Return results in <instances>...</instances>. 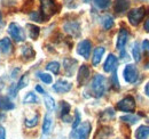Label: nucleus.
I'll use <instances>...</instances> for the list:
<instances>
[{"label":"nucleus","instance_id":"7c9ffc66","mask_svg":"<svg viewBox=\"0 0 149 139\" xmlns=\"http://www.w3.org/2000/svg\"><path fill=\"white\" fill-rule=\"evenodd\" d=\"M46 69L48 71H51L52 73H54V74H57L60 72V64L57 62H51V63L47 64Z\"/></svg>","mask_w":149,"mask_h":139},{"label":"nucleus","instance_id":"0eeeda50","mask_svg":"<svg viewBox=\"0 0 149 139\" xmlns=\"http://www.w3.org/2000/svg\"><path fill=\"white\" fill-rule=\"evenodd\" d=\"M8 33L17 42L24 41V39H25L24 31H23V29L19 26L17 23H10L9 24V26H8Z\"/></svg>","mask_w":149,"mask_h":139},{"label":"nucleus","instance_id":"37998d69","mask_svg":"<svg viewBox=\"0 0 149 139\" xmlns=\"http://www.w3.org/2000/svg\"><path fill=\"white\" fill-rule=\"evenodd\" d=\"M91 0H84V2H90Z\"/></svg>","mask_w":149,"mask_h":139},{"label":"nucleus","instance_id":"c9c22d12","mask_svg":"<svg viewBox=\"0 0 149 139\" xmlns=\"http://www.w3.org/2000/svg\"><path fill=\"white\" fill-rule=\"evenodd\" d=\"M112 83H113V87L116 89H119V82L117 80V74H116V71H113V74H112Z\"/></svg>","mask_w":149,"mask_h":139},{"label":"nucleus","instance_id":"f03ea898","mask_svg":"<svg viewBox=\"0 0 149 139\" xmlns=\"http://www.w3.org/2000/svg\"><path fill=\"white\" fill-rule=\"evenodd\" d=\"M40 15L44 21L48 19L56 13V3L54 0H40Z\"/></svg>","mask_w":149,"mask_h":139},{"label":"nucleus","instance_id":"423d86ee","mask_svg":"<svg viewBox=\"0 0 149 139\" xmlns=\"http://www.w3.org/2000/svg\"><path fill=\"white\" fill-rule=\"evenodd\" d=\"M123 76H124V80L129 83H134L136 80H138V76H139V72L135 65L133 64H129L125 66V69L123 71Z\"/></svg>","mask_w":149,"mask_h":139},{"label":"nucleus","instance_id":"bb28decb","mask_svg":"<svg viewBox=\"0 0 149 139\" xmlns=\"http://www.w3.org/2000/svg\"><path fill=\"white\" fill-rule=\"evenodd\" d=\"M44 102H45V105L46 107L49 109V111H53L55 108V100L47 94H45V98H44Z\"/></svg>","mask_w":149,"mask_h":139},{"label":"nucleus","instance_id":"20e7f679","mask_svg":"<svg viewBox=\"0 0 149 139\" xmlns=\"http://www.w3.org/2000/svg\"><path fill=\"white\" fill-rule=\"evenodd\" d=\"M145 15H146V8L145 7H139V8L132 9L130 13H129L127 17H129V21H130L131 24L133 26H136L143 19Z\"/></svg>","mask_w":149,"mask_h":139},{"label":"nucleus","instance_id":"ddd939ff","mask_svg":"<svg viewBox=\"0 0 149 139\" xmlns=\"http://www.w3.org/2000/svg\"><path fill=\"white\" fill-rule=\"evenodd\" d=\"M64 31L72 36H79L80 34V28L77 22H68L64 24Z\"/></svg>","mask_w":149,"mask_h":139},{"label":"nucleus","instance_id":"4be33fe9","mask_svg":"<svg viewBox=\"0 0 149 139\" xmlns=\"http://www.w3.org/2000/svg\"><path fill=\"white\" fill-rule=\"evenodd\" d=\"M15 108V105L13 104L7 97H0V109L1 111H9Z\"/></svg>","mask_w":149,"mask_h":139},{"label":"nucleus","instance_id":"e433bc0d","mask_svg":"<svg viewBox=\"0 0 149 139\" xmlns=\"http://www.w3.org/2000/svg\"><path fill=\"white\" fill-rule=\"evenodd\" d=\"M0 139H6V130L1 125H0Z\"/></svg>","mask_w":149,"mask_h":139},{"label":"nucleus","instance_id":"39448f33","mask_svg":"<svg viewBox=\"0 0 149 139\" xmlns=\"http://www.w3.org/2000/svg\"><path fill=\"white\" fill-rule=\"evenodd\" d=\"M117 108L122 112L132 113L135 111V100L132 96H127L117 103Z\"/></svg>","mask_w":149,"mask_h":139},{"label":"nucleus","instance_id":"f3484780","mask_svg":"<svg viewBox=\"0 0 149 139\" xmlns=\"http://www.w3.org/2000/svg\"><path fill=\"white\" fill-rule=\"evenodd\" d=\"M28 80H29V76L25 74V75H23L22 78H21V80L19 81V83H17V86H15V89H10L9 90V94H10V96L12 97H15L16 96V92L19 91V90H21L22 88H24L26 85H28Z\"/></svg>","mask_w":149,"mask_h":139},{"label":"nucleus","instance_id":"473e14b6","mask_svg":"<svg viewBox=\"0 0 149 139\" xmlns=\"http://www.w3.org/2000/svg\"><path fill=\"white\" fill-rule=\"evenodd\" d=\"M38 120H39V116H38V114H36L32 119H25L24 123H25V125L28 128H35L38 124Z\"/></svg>","mask_w":149,"mask_h":139},{"label":"nucleus","instance_id":"4468645a","mask_svg":"<svg viewBox=\"0 0 149 139\" xmlns=\"http://www.w3.org/2000/svg\"><path fill=\"white\" fill-rule=\"evenodd\" d=\"M130 0H115V12L117 14H123L130 8Z\"/></svg>","mask_w":149,"mask_h":139},{"label":"nucleus","instance_id":"dca6fc26","mask_svg":"<svg viewBox=\"0 0 149 139\" xmlns=\"http://www.w3.org/2000/svg\"><path fill=\"white\" fill-rule=\"evenodd\" d=\"M52 125H53V119L52 115L49 113H47L44 118V123H42V133L44 135H48L52 130Z\"/></svg>","mask_w":149,"mask_h":139},{"label":"nucleus","instance_id":"412c9836","mask_svg":"<svg viewBox=\"0 0 149 139\" xmlns=\"http://www.w3.org/2000/svg\"><path fill=\"white\" fill-rule=\"evenodd\" d=\"M69 111H70V105L67 102H61V118L64 122H70V116H69Z\"/></svg>","mask_w":149,"mask_h":139},{"label":"nucleus","instance_id":"2eb2a0df","mask_svg":"<svg viewBox=\"0 0 149 139\" xmlns=\"http://www.w3.org/2000/svg\"><path fill=\"white\" fill-rule=\"evenodd\" d=\"M63 66H64V70L68 74V76H71L76 70V66H77V61L72 59V58H65L63 62Z\"/></svg>","mask_w":149,"mask_h":139},{"label":"nucleus","instance_id":"a878e982","mask_svg":"<svg viewBox=\"0 0 149 139\" xmlns=\"http://www.w3.org/2000/svg\"><path fill=\"white\" fill-rule=\"evenodd\" d=\"M22 56L23 57H25V58H28V59H30V58H33V56H35V52H33V49L30 47V46H24V47H22Z\"/></svg>","mask_w":149,"mask_h":139},{"label":"nucleus","instance_id":"2f4dec72","mask_svg":"<svg viewBox=\"0 0 149 139\" xmlns=\"http://www.w3.org/2000/svg\"><path fill=\"white\" fill-rule=\"evenodd\" d=\"M120 120L124 122H127V123H130V124H134V123H136V122L139 121V116H136V115H125V116H122L120 118Z\"/></svg>","mask_w":149,"mask_h":139},{"label":"nucleus","instance_id":"5701e85b","mask_svg":"<svg viewBox=\"0 0 149 139\" xmlns=\"http://www.w3.org/2000/svg\"><path fill=\"white\" fill-rule=\"evenodd\" d=\"M101 23H102V26L106 30H110L113 26V18L110 15H104L101 19Z\"/></svg>","mask_w":149,"mask_h":139},{"label":"nucleus","instance_id":"f704fd0d","mask_svg":"<svg viewBox=\"0 0 149 139\" xmlns=\"http://www.w3.org/2000/svg\"><path fill=\"white\" fill-rule=\"evenodd\" d=\"M79 123H80V115H79V112L76 111V114H74V123H72V128L76 129V128L79 125Z\"/></svg>","mask_w":149,"mask_h":139},{"label":"nucleus","instance_id":"58836bf2","mask_svg":"<svg viewBox=\"0 0 149 139\" xmlns=\"http://www.w3.org/2000/svg\"><path fill=\"white\" fill-rule=\"evenodd\" d=\"M36 90H37L38 92H40V94H44V95L46 94V92H45V90L40 87V86H37V87H36Z\"/></svg>","mask_w":149,"mask_h":139},{"label":"nucleus","instance_id":"6e6552de","mask_svg":"<svg viewBox=\"0 0 149 139\" xmlns=\"http://www.w3.org/2000/svg\"><path fill=\"white\" fill-rule=\"evenodd\" d=\"M91 48H92L91 41L90 40H83L77 46V52H78V55H80L87 59L90 57V54H91Z\"/></svg>","mask_w":149,"mask_h":139},{"label":"nucleus","instance_id":"393cba45","mask_svg":"<svg viewBox=\"0 0 149 139\" xmlns=\"http://www.w3.org/2000/svg\"><path fill=\"white\" fill-rule=\"evenodd\" d=\"M132 54H133L134 61L135 62H140V59H141V52H140V47H139V43L138 42H134L133 43V46H132Z\"/></svg>","mask_w":149,"mask_h":139},{"label":"nucleus","instance_id":"72a5a7b5","mask_svg":"<svg viewBox=\"0 0 149 139\" xmlns=\"http://www.w3.org/2000/svg\"><path fill=\"white\" fill-rule=\"evenodd\" d=\"M30 18L32 19V21H36V22H44V18L41 17V15H40V13L39 12H33L32 14H30Z\"/></svg>","mask_w":149,"mask_h":139},{"label":"nucleus","instance_id":"7ed1b4c3","mask_svg":"<svg viewBox=\"0 0 149 139\" xmlns=\"http://www.w3.org/2000/svg\"><path fill=\"white\" fill-rule=\"evenodd\" d=\"M91 132V123L84 122L72 130L70 133V139H87Z\"/></svg>","mask_w":149,"mask_h":139},{"label":"nucleus","instance_id":"b1692460","mask_svg":"<svg viewBox=\"0 0 149 139\" xmlns=\"http://www.w3.org/2000/svg\"><path fill=\"white\" fill-rule=\"evenodd\" d=\"M26 28L29 29V35H30V38L33 39V40H36L38 36H39L40 29L38 26H36V25H33V24H28Z\"/></svg>","mask_w":149,"mask_h":139},{"label":"nucleus","instance_id":"f257e3e1","mask_svg":"<svg viewBox=\"0 0 149 139\" xmlns=\"http://www.w3.org/2000/svg\"><path fill=\"white\" fill-rule=\"evenodd\" d=\"M91 90L94 97H102L106 91V78L101 74H96L91 82Z\"/></svg>","mask_w":149,"mask_h":139},{"label":"nucleus","instance_id":"c03bdc74","mask_svg":"<svg viewBox=\"0 0 149 139\" xmlns=\"http://www.w3.org/2000/svg\"><path fill=\"white\" fill-rule=\"evenodd\" d=\"M0 23H1V14H0Z\"/></svg>","mask_w":149,"mask_h":139},{"label":"nucleus","instance_id":"9b49d317","mask_svg":"<svg viewBox=\"0 0 149 139\" xmlns=\"http://www.w3.org/2000/svg\"><path fill=\"white\" fill-rule=\"evenodd\" d=\"M117 65H118V59H117V57H116L113 54H109V56L107 57V59H106V62H104L103 70H104V72H112V71H116Z\"/></svg>","mask_w":149,"mask_h":139},{"label":"nucleus","instance_id":"cd10ccee","mask_svg":"<svg viewBox=\"0 0 149 139\" xmlns=\"http://www.w3.org/2000/svg\"><path fill=\"white\" fill-rule=\"evenodd\" d=\"M24 104H32V103H38V97L33 92H28L26 96L23 99Z\"/></svg>","mask_w":149,"mask_h":139},{"label":"nucleus","instance_id":"6ab92c4d","mask_svg":"<svg viewBox=\"0 0 149 139\" xmlns=\"http://www.w3.org/2000/svg\"><path fill=\"white\" fill-rule=\"evenodd\" d=\"M12 41L9 38H3L0 40V52L3 54H9L12 52Z\"/></svg>","mask_w":149,"mask_h":139},{"label":"nucleus","instance_id":"9d476101","mask_svg":"<svg viewBox=\"0 0 149 139\" xmlns=\"http://www.w3.org/2000/svg\"><path fill=\"white\" fill-rule=\"evenodd\" d=\"M129 40V32L126 29H120L118 36H117V42H116V48L118 50H123L126 42Z\"/></svg>","mask_w":149,"mask_h":139},{"label":"nucleus","instance_id":"a19ab883","mask_svg":"<svg viewBox=\"0 0 149 139\" xmlns=\"http://www.w3.org/2000/svg\"><path fill=\"white\" fill-rule=\"evenodd\" d=\"M145 92H146L147 96H149V82L146 85V87H145Z\"/></svg>","mask_w":149,"mask_h":139},{"label":"nucleus","instance_id":"ea45409f","mask_svg":"<svg viewBox=\"0 0 149 139\" xmlns=\"http://www.w3.org/2000/svg\"><path fill=\"white\" fill-rule=\"evenodd\" d=\"M145 30H146V32H149V18L145 23Z\"/></svg>","mask_w":149,"mask_h":139},{"label":"nucleus","instance_id":"c85d7f7f","mask_svg":"<svg viewBox=\"0 0 149 139\" xmlns=\"http://www.w3.org/2000/svg\"><path fill=\"white\" fill-rule=\"evenodd\" d=\"M110 2L111 0H94V3L95 6L99 8V9H106L110 6Z\"/></svg>","mask_w":149,"mask_h":139},{"label":"nucleus","instance_id":"79ce46f5","mask_svg":"<svg viewBox=\"0 0 149 139\" xmlns=\"http://www.w3.org/2000/svg\"><path fill=\"white\" fill-rule=\"evenodd\" d=\"M3 119H5V115H3V114H0V122L2 121Z\"/></svg>","mask_w":149,"mask_h":139},{"label":"nucleus","instance_id":"aec40b11","mask_svg":"<svg viewBox=\"0 0 149 139\" xmlns=\"http://www.w3.org/2000/svg\"><path fill=\"white\" fill-rule=\"evenodd\" d=\"M135 138L136 139H148L149 138V127L148 125H141L135 131Z\"/></svg>","mask_w":149,"mask_h":139},{"label":"nucleus","instance_id":"a211bd4d","mask_svg":"<svg viewBox=\"0 0 149 139\" xmlns=\"http://www.w3.org/2000/svg\"><path fill=\"white\" fill-rule=\"evenodd\" d=\"M103 54H104V48H103V47H97V48L94 49L93 58H92V64H93L94 66H96V65L100 64Z\"/></svg>","mask_w":149,"mask_h":139},{"label":"nucleus","instance_id":"1a4fd4ad","mask_svg":"<svg viewBox=\"0 0 149 139\" xmlns=\"http://www.w3.org/2000/svg\"><path fill=\"white\" fill-rule=\"evenodd\" d=\"M90 74H91V71L87 65L80 66V69L78 71V76H77V81H78L79 86H84L87 82V80L90 79Z\"/></svg>","mask_w":149,"mask_h":139},{"label":"nucleus","instance_id":"c756f323","mask_svg":"<svg viewBox=\"0 0 149 139\" xmlns=\"http://www.w3.org/2000/svg\"><path fill=\"white\" fill-rule=\"evenodd\" d=\"M37 74H38V76H39V79H40L42 82H45V83H47V85H51V83L53 82V78H52L49 74H47V73H41V72H38Z\"/></svg>","mask_w":149,"mask_h":139},{"label":"nucleus","instance_id":"f8f14e48","mask_svg":"<svg viewBox=\"0 0 149 139\" xmlns=\"http://www.w3.org/2000/svg\"><path fill=\"white\" fill-rule=\"evenodd\" d=\"M71 83L65 80H58L55 85H53V90L58 94H64L71 90Z\"/></svg>","mask_w":149,"mask_h":139},{"label":"nucleus","instance_id":"4c0bfd02","mask_svg":"<svg viewBox=\"0 0 149 139\" xmlns=\"http://www.w3.org/2000/svg\"><path fill=\"white\" fill-rule=\"evenodd\" d=\"M142 48L146 50V52H149V41L148 40H145L142 42Z\"/></svg>","mask_w":149,"mask_h":139}]
</instances>
